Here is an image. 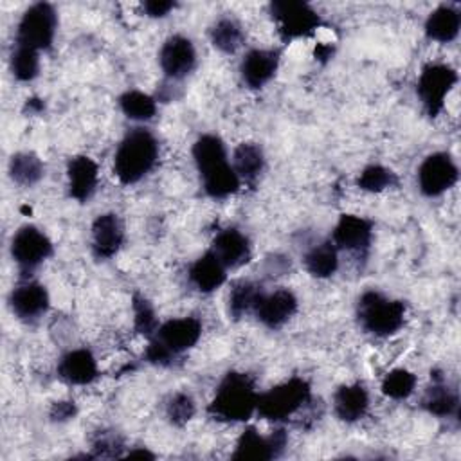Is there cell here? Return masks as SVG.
Returning <instances> with one entry per match:
<instances>
[{"instance_id":"cell-17","label":"cell","mask_w":461,"mask_h":461,"mask_svg":"<svg viewBox=\"0 0 461 461\" xmlns=\"http://www.w3.org/2000/svg\"><path fill=\"white\" fill-rule=\"evenodd\" d=\"M124 241V227L115 212L99 214L92 223V254L97 259L113 258Z\"/></svg>"},{"instance_id":"cell-14","label":"cell","mask_w":461,"mask_h":461,"mask_svg":"<svg viewBox=\"0 0 461 461\" xmlns=\"http://www.w3.org/2000/svg\"><path fill=\"white\" fill-rule=\"evenodd\" d=\"M373 240V223L357 214H342L331 232V241L337 250L362 254L369 249Z\"/></svg>"},{"instance_id":"cell-9","label":"cell","mask_w":461,"mask_h":461,"mask_svg":"<svg viewBox=\"0 0 461 461\" xmlns=\"http://www.w3.org/2000/svg\"><path fill=\"white\" fill-rule=\"evenodd\" d=\"M459 176L457 164L450 157V153L436 151L425 157V160L418 167V185L420 191L429 196H439L448 191Z\"/></svg>"},{"instance_id":"cell-31","label":"cell","mask_w":461,"mask_h":461,"mask_svg":"<svg viewBox=\"0 0 461 461\" xmlns=\"http://www.w3.org/2000/svg\"><path fill=\"white\" fill-rule=\"evenodd\" d=\"M261 294H263V290L256 283L238 281L229 292V304H227L229 315L236 321L241 319L247 312L254 310Z\"/></svg>"},{"instance_id":"cell-26","label":"cell","mask_w":461,"mask_h":461,"mask_svg":"<svg viewBox=\"0 0 461 461\" xmlns=\"http://www.w3.org/2000/svg\"><path fill=\"white\" fill-rule=\"evenodd\" d=\"M230 164L241 182L254 184L265 169V153L256 142H241L232 151Z\"/></svg>"},{"instance_id":"cell-39","label":"cell","mask_w":461,"mask_h":461,"mask_svg":"<svg viewBox=\"0 0 461 461\" xmlns=\"http://www.w3.org/2000/svg\"><path fill=\"white\" fill-rule=\"evenodd\" d=\"M77 414V407L74 402L70 400H59V402H54L52 407H50V418L52 421H68L72 420L74 416Z\"/></svg>"},{"instance_id":"cell-18","label":"cell","mask_w":461,"mask_h":461,"mask_svg":"<svg viewBox=\"0 0 461 461\" xmlns=\"http://www.w3.org/2000/svg\"><path fill=\"white\" fill-rule=\"evenodd\" d=\"M209 250L221 261V265L227 270L243 267L245 263H249V259L252 256L249 238L234 227H227V229L220 230L214 236Z\"/></svg>"},{"instance_id":"cell-27","label":"cell","mask_w":461,"mask_h":461,"mask_svg":"<svg viewBox=\"0 0 461 461\" xmlns=\"http://www.w3.org/2000/svg\"><path fill=\"white\" fill-rule=\"evenodd\" d=\"M304 268L310 276L324 279L330 277L337 272L339 268V250L333 245L331 240L321 241L313 245L306 254H304Z\"/></svg>"},{"instance_id":"cell-20","label":"cell","mask_w":461,"mask_h":461,"mask_svg":"<svg viewBox=\"0 0 461 461\" xmlns=\"http://www.w3.org/2000/svg\"><path fill=\"white\" fill-rule=\"evenodd\" d=\"M97 360L90 349L77 348L58 362V376L70 385H86L97 378Z\"/></svg>"},{"instance_id":"cell-43","label":"cell","mask_w":461,"mask_h":461,"mask_svg":"<svg viewBox=\"0 0 461 461\" xmlns=\"http://www.w3.org/2000/svg\"><path fill=\"white\" fill-rule=\"evenodd\" d=\"M124 456H126V457H149V459H153V457H155V454H151V452H149V450H146V448L128 450Z\"/></svg>"},{"instance_id":"cell-12","label":"cell","mask_w":461,"mask_h":461,"mask_svg":"<svg viewBox=\"0 0 461 461\" xmlns=\"http://www.w3.org/2000/svg\"><path fill=\"white\" fill-rule=\"evenodd\" d=\"M158 61L164 76L169 81L184 79L196 65V50L193 41L182 34L169 36L160 47Z\"/></svg>"},{"instance_id":"cell-11","label":"cell","mask_w":461,"mask_h":461,"mask_svg":"<svg viewBox=\"0 0 461 461\" xmlns=\"http://www.w3.org/2000/svg\"><path fill=\"white\" fill-rule=\"evenodd\" d=\"M286 443L288 438L285 429H276L270 436H263L258 432L256 427H245V430L238 438L232 459L270 461L283 454Z\"/></svg>"},{"instance_id":"cell-34","label":"cell","mask_w":461,"mask_h":461,"mask_svg":"<svg viewBox=\"0 0 461 461\" xmlns=\"http://www.w3.org/2000/svg\"><path fill=\"white\" fill-rule=\"evenodd\" d=\"M357 185L367 193H380L387 187L396 185V175L380 164H371L360 171Z\"/></svg>"},{"instance_id":"cell-5","label":"cell","mask_w":461,"mask_h":461,"mask_svg":"<svg viewBox=\"0 0 461 461\" xmlns=\"http://www.w3.org/2000/svg\"><path fill=\"white\" fill-rule=\"evenodd\" d=\"M310 384L299 376L285 380L267 393H259L256 412L268 421H283L310 402Z\"/></svg>"},{"instance_id":"cell-35","label":"cell","mask_w":461,"mask_h":461,"mask_svg":"<svg viewBox=\"0 0 461 461\" xmlns=\"http://www.w3.org/2000/svg\"><path fill=\"white\" fill-rule=\"evenodd\" d=\"M131 306H133V326H135V330L140 335L151 339L157 333L158 326H160L151 303L144 295L135 294L133 299H131Z\"/></svg>"},{"instance_id":"cell-41","label":"cell","mask_w":461,"mask_h":461,"mask_svg":"<svg viewBox=\"0 0 461 461\" xmlns=\"http://www.w3.org/2000/svg\"><path fill=\"white\" fill-rule=\"evenodd\" d=\"M25 108L29 110V113H40L43 110V101L36 99V97H31V99H27Z\"/></svg>"},{"instance_id":"cell-32","label":"cell","mask_w":461,"mask_h":461,"mask_svg":"<svg viewBox=\"0 0 461 461\" xmlns=\"http://www.w3.org/2000/svg\"><path fill=\"white\" fill-rule=\"evenodd\" d=\"M11 72L18 81H32L40 72V52L16 45L11 52Z\"/></svg>"},{"instance_id":"cell-23","label":"cell","mask_w":461,"mask_h":461,"mask_svg":"<svg viewBox=\"0 0 461 461\" xmlns=\"http://www.w3.org/2000/svg\"><path fill=\"white\" fill-rule=\"evenodd\" d=\"M225 279L227 268L211 250L203 252L189 267V281L202 294H211L218 290L225 283Z\"/></svg>"},{"instance_id":"cell-22","label":"cell","mask_w":461,"mask_h":461,"mask_svg":"<svg viewBox=\"0 0 461 461\" xmlns=\"http://www.w3.org/2000/svg\"><path fill=\"white\" fill-rule=\"evenodd\" d=\"M369 394L362 384H344L333 394V411L340 421L355 423L366 416Z\"/></svg>"},{"instance_id":"cell-42","label":"cell","mask_w":461,"mask_h":461,"mask_svg":"<svg viewBox=\"0 0 461 461\" xmlns=\"http://www.w3.org/2000/svg\"><path fill=\"white\" fill-rule=\"evenodd\" d=\"M331 54H333V49L330 45H317L315 49V58H319L321 61H326Z\"/></svg>"},{"instance_id":"cell-3","label":"cell","mask_w":461,"mask_h":461,"mask_svg":"<svg viewBox=\"0 0 461 461\" xmlns=\"http://www.w3.org/2000/svg\"><path fill=\"white\" fill-rule=\"evenodd\" d=\"M158 158V142L146 128L130 130L113 157V175L121 184L130 185L144 178Z\"/></svg>"},{"instance_id":"cell-16","label":"cell","mask_w":461,"mask_h":461,"mask_svg":"<svg viewBox=\"0 0 461 461\" xmlns=\"http://www.w3.org/2000/svg\"><path fill=\"white\" fill-rule=\"evenodd\" d=\"M49 303L50 299L47 288L36 281H25L18 285L9 295L13 313L25 322H34L43 317L49 310Z\"/></svg>"},{"instance_id":"cell-2","label":"cell","mask_w":461,"mask_h":461,"mask_svg":"<svg viewBox=\"0 0 461 461\" xmlns=\"http://www.w3.org/2000/svg\"><path fill=\"white\" fill-rule=\"evenodd\" d=\"M259 393L247 373L229 371L216 387L207 412L220 421H247L258 409Z\"/></svg>"},{"instance_id":"cell-15","label":"cell","mask_w":461,"mask_h":461,"mask_svg":"<svg viewBox=\"0 0 461 461\" xmlns=\"http://www.w3.org/2000/svg\"><path fill=\"white\" fill-rule=\"evenodd\" d=\"M175 357L191 349L202 337V322L196 317H178L162 322L153 335Z\"/></svg>"},{"instance_id":"cell-36","label":"cell","mask_w":461,"mask_h":461,"mask_svg":"<svg viewBox=\"0 0 461 461\" xmlns=\"http://www.w3.org/2000/svg\"><path fill=\"white\" fill-rule=\"evenodd\" d=\"M194 411H196V405L193 396L182 391L171 394L169 400L166 402V418L175 427L185 425L194 416Z\"/></svg>"},{"instance_id":"cell-13","label":"cell","mask_w":461,"mask_h":461,"mask_svg":"<svg viewBox=\"0 0 461 461\" xmlns=\"http://www.w3.org/2000/svg\"><path fill=\"white\" fill-rule=\"evenodd\" d=\"M295 312H297V297L288 288H277L270 294L263 292L254 306V313L258 321L270 330H277L285 326L294 317Z\"/></svg>"},{"instance_id":"cell-1","label":"cell","mask_w":461,"mask_h":461,"mask_svg":"<svg viewBox=\"0 0 461 461\" xmlns=\"http://www.w3.org/2000/svg\"><path fill=\"white\" fill-rule=\"evenodd\" d=\"M193 158L207 196L221 200L240 189L241 180L229 162L225 144L218 135H200L193 144Z\"/></svg>"},{"instance_id":"cell-25","label":"cell","mask_w":461,"mask_h":461,"mask_svg":"<svg viewBox=\"0 0 461 461\" xmlns=\"http://www.w3.org/2000/svg\"><path fill=\"white\" fill-rule=\"evenodd\" d=\"M421 405L438 418H452L459 412V396L439 375H434V382L427 389Z\"/></svg>"},{"instance_id":"cell-33","label":"cell","mask_w":461,"mask_h":461,"mask_svg":"<svg viewBox=\"0 0 461 461\" xmlns=\"http://www.w3.org/2000/svg\"><path fill=\"white\" fill-rule=\"evenodd\" d=\"M416 389V375L409 369L396 367L389 371L382 380V393L393 400H405Z\"/></svg>"},{"instance_id":"cell-7","label":"cell","mask_w":461,"mask_h":461,"mask_svg":"<svg viewBox=\"0 0 461 461\" xmlns=\"http://www.w3.org/2000/svg\"><path fill=\"white\" fill-rule=\"evenodd\" d=\"M270 16L277 25V32L283 41L312 36L319 25V13L306 2L277 0L270 4Z\"/></svg>"},{"instance_id":"cell-21","label":"cell","mask_w":461,"mask_h":461,"mask_svg":"<svg viewBox=\"0 0 461 461\" xmlns=\"http://www.w3.org/2000/svg\"><path fill=\"white\" fill-rule=\"evenodd\" d=\"M68 194L77 202H86L94 194L99 182V167L86 155H76L67 166Z\"/></svg>"},{"instance_id":"cell-8","label":"cell","mask_w":461,"mask_h":461,"mask_svg":"<svg viewBox=\"0 0 461 461\" xmlns=\"http://www.w3.org/2000/svg\"><path fill=\"white\" fill-rule=\"evenodd\" d=\"M457 83V72L447 63H429L421 68L416 92L429 113V117H438L445 106V99Z\"/></svg>"},{"instance_id":"cell-10","label":"cell","mask_w":461,"mask_h":461,"mask_svg":"<svg viewBox=\"0 0 461 461\" xmlns=\"http://www.w3.org/2000/svg\"><path fill=\"white\" fill-rule=\"evenodd\" d=\"M11 256L23 272H31L52 256V241L41 229L34 225H22L13 234Z\"/></svg>"},{"instance_id":"cell-19","label":"cell","mask_w":461,"mask_h":461,"mask_svg":"<svg viewBox=\"0 0 461 461\" xmlns=\"http://www.w3.org/2000/svg\"><path fill=\"white\" fill-rule=\"evenodd\" d=\"M279 67V52L272 49H252L245 54L240 65L243 83L258 90L265 86L277 72Z\"/></svg>"},{"instance_id":"cell-4","label":"cell","mask_w":461,"mask_h":461,"mask_svg":"<svg viewBox=\"0 0 461 461\" xmlns=\"http://www.w3.org/2000/svg\"><path fill=\"white\" fill-rule=\"evenodd\" d=\"M357 317L364 331L375 337H389L403 326L405 303L376 290H367L358 297Z\"/></svg>"},{"instance_id":"cell-30","label":"cell","mask_w":461,"mask_h":461,"mask_svg":"<svg viewBox=\"0 0 461 461\" xmlns=\"http://www.w3.org/2000/svg\"><path fill=\"white\" fill-rule=\"evenodd\" d=\"M121 112L131 121H149L157 113V99L140 90H126L119 97Z\"/></svg>"},{"instance_id":"cell-24","label":"cell","mask_w":461,"mask_h":461,"mask_svg":"<svg viewBox=\"0 0 461 461\" xmlns=\"http://www.w3.org/2000/svg\"><path fill=\"white\" fill-rule=\"evenodd\" d=\"M461 27V14L450 4L438 5L425 22V34L438 43H450L457 38Z\"/></svg>"},{"instance_id":"cell-28","label":"cell","mask_w":461,"mask_h":461,"mask_svg":"<svg viewBox=\"0 0 461 461\" xmlns=\"http://www.w3.org/2000/svg\"><path fill=\"white\" fill-rule=\"evenodd\" d=\"M9 175L18 185L31 187L41 180L43 162L32 151H18L9 160Z\"/></svg>"},{"instance_id":"cell-38","label":"cell","mask_w":461,"mask_h":461,"mask_svg":"<svg viewBox=\"0 0 461 461\" xmlns=\"http://www.w3.org/2000/svg\"><path fill=\"white\" fill-rule=\"evenodd\" d=\"M144 358L153 364V366H169L175 358V355L160 342L157 340L155 337L149 339L148 346H146V351H144Z\"/></svg>"},{"instance_id":"cell-6","label":"cell","mask_w":461,"mask_h":461,"mask_svg":"<svg viewBox=\"0 0 461 461\" xmlns=\"http://www.w3.org/2000/svg\"><path fill=\"white\" fill-rule=\"evenodd\" d=\"M58 29L56 9L47 2L32 4L20 18L16 27V45L34 50L50 49Z\"/></svg>"},{"instance_id":"cell-37","label":"cell","mask_w":461,"mask_h":461,"mask_svg":"<svg viewBox=\"0 0 461 461\" xmlns=\"http://www.w3.org/2000/svg\"><path fill=\"white\" fill-rule=\"evenodd\" d=\"M94 457H121L122 456V439L112 432H99L94 439Z\"/></svg>"},{"instance_id":"cell-29","label":"cell","mask_w":461,"mask_h":461,"mask_svg":"<svg viewBox=\"0 0 461 461\" xmlns=\"http://www.w3.org/2000/svg\"><path fill=\"white\" fill-rule=\"evenodd\" d=\"M243 40L241 25L234 18L223 16L211 27V43L225 54H234L243 45Z\"/></svg>"},{"instance_id":"cell-40","label":"cell","mask_w":461,"mask_h":461,"mask_svg":"<svg viewBox=\"0 0 461 461\" xmlns=\"http://www.w3.org/2000/svg\"><path fill=\"white\" fill-rule=\"evenodd\" d=\"M175 2H166V0H149L142 4L144 13L149 18H164L166 14H169L175 9Z\"/></svg>"}]
</instances>
